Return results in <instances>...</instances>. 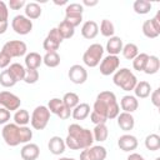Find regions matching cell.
Instances as JSON below:
<instances>
[{"instance_id":"6da1fadb","label":"cell","mask_w":160,"mask_h":160,"mask_svg":"<svg viewBox=\"0 0 160 160\" xmlns=\"http://www.w3.org/2000/svg\"><path fill=\"white\" fill-rule=\"evenodd\" d=\"M94 138L89 129L80 126L79 124H71L68 128V136L65 139V145L71 150H84L92 146Z\"/></svg>"},{"instance_id":"7a4b0ae2","label":"cell","mask_w":160,"mask_h":160,"mask_svg":"<svg viewBox=\"0 0 160 160\" xmlns=\"http://www.w3.org/2000/svg\"><path fill=\"white\" fill-rule=\"evenodd\" d=\"M92 111L105 116L108 120L116 119L120 114V106L116 101V96L112 91H101L94 102Z\"/></svg>"},{"instance_id":"3957f363","label":"cell","mask_w":160,"mask_h":160,"mask_svg":"<svg viewBox=\"0 0 160 160\" xmlns=\"http://www.w3.org/2000/svg\"><path fill=\"white\" fill-rule=\"evenodd\" d=\"M112 81L116 86L121 88L124 91H131V90H134V88L138 82V79L131 72V70H129L128 68H121L114 72Z\"/></svg>"},{"instance_id":"277c9868","label":"cell","mask_w":160,"mask_h":160,"mask_svg":"<svg viewBox=\"0 0 160 160\" xmlns=\"http://www.w3.org/2000/svg\"><path fill=\"white\" fill-rule=\"evenodd\" d=\"M102 54H104V48L101 44H91L86 51L82 55V61L86 66L89 68H95L100 64V61L102 60Z\"/></svg>"},{"instance_id":"5b68a950","label":"cell","mask_w":160,"mask_h":160,"mask_svg":"<svg viewBox=\"0 0 160 160\" xmlns=\"http://www.w3.org/2000/svg\"><path fill=\"white\" fill-rule=\"evenodd\" d=\"M49 120H50V111H49L48 106L40 105L34 109L31 118H30V124H31L32 129H35V130H44L46 128Z\"/></svg>"},{"instance_id":"8992f818","label":"cell","mask_w":160,"mask_h":160,"mask_svg":"<svg viewBox=\"0 0 160 160\" xmlns=\"http://www.w3.org/2000/svg\"><path fill=\"white\" fill-rule=\"evenodd\" d=\"M82 11H84V6L81 4H78V2L68 4L65 8V19L64 20L68 21L74 28H76L82 21Z\"/></svg>"},{"instance_id":"52a82bcc","label":"cell","mask_w":160,"mask_h":160,"mask_svg":"<svg viewBox=\"0 0 160 160\" xmlns=\"http://www.w3.org/2000/svg\"><path fill=\"white\" fill-rule=\"evenodd\" d=\"M1 135H2V139H4L5 144L9 145V146H18L19 144H21L20 126L16 125L15 122L14 124H11V122L5 124V126L2 128Z\"/></svg>"},{"instance_id":"ba28073f","label":"cell","mask_w":160,"mask_h":160,"mask_svg":"<svg viewBox=\"0 0 160 160\" xmlns=\"http://www.w3.org/2000/svg\"><path fill=\"white\" fill-rule=\"evenodd\" d=\"M1 51L6 52L10 58H20L26 54L28 48H26V44L21 40H10L4 44Z\"/></svg>"},{"instance_id":"9c48e42d","label":"cell","mask_w":160,"mask_h":160,"mask_svg":"<svg viewBox=\"0 0 160 160\" xmlns=\"http://www.w3.org/2000/svg\"><path fill=\"white\" fill-rule=\"evenodd\" d=\"M108 151L101 145H92L80 152V160H105Z\"/></svg>"},{"instance_id":"30bf717a","label":"cell","mask_w":160,"mask_h":160,"mask_svg":"<svg viewBox=\"0 0 160 160\" xmlns=\"http://www.w3.org/2000/svg\"><path fill=\"white\" fill-rule=\"evenodd\" d=\"M11 28L19 35H28L32 30V21L25 15H16L11 20Z\"/></svg>"},{"instance_id":"8fae6325","label":"cell","mask_w":160,"mask_h":160,"mask_svg":"<svg viewBox=\"0 0 160 160\" xmlns=\"http://www.w3.org/2000/svg\"><path fill=\"white\" fill-rule=\"evenodd\" d=\"M61 41H62V38L60 36L58 29L56 28H52L49 31V34L46 35V38H45V40L42 42V48H44V50H46V52L56 51L59 49Z\"/></svg>"},{"instance_id":"7c38bea8","label":"cell","mask_w":160,"mask_h":160,"mask_svg":"<svg viewBox=\"0 0 160 160\" xmlns=\"http://www.w3.org/2000/svg\"><path fill=\"white\" fill-rule=\"evenodd\" d=\"M120 66V59L115 55H108L100 61V72L104 76L114 74Z\"/></svg>"},{"instance_id":"4fadbf2b","label":"cell","mask_w":160,"mask_h":160,"mask_svg":"<svg viewBox=\"0 0 160 160\" xmlns=\"http://www.w3.org/2000/svg\"><path fill=\"white\" fill-rule=\"evenodd\" d=\"M21 100L19 96L10 91H1L0 92V105L9 111H16L20 108Z\"/></svg>"},{"instance_id":"5bb4252c","label":"cell","mask_w":160,"mask_h":160,"mask_svg":"<svg viewBox=\"0 0 160 160\" xmlns=\"http://www.w3.org/2000/svg\"><path fill=\"white\" fill-rule=\"evenodd\" d=\"M68 75H69L70 81L74 82V84H78V85L84 84L88 80V71H86V69L84 66L79 65V64H75V65L70 66Z\"/></svg>"},{"instance_id":"9a60e30c","label":"cell","mask_w":160,"mask_h":160,"mask_svg":"<svg viewBox=\"0 0 160 160\" xmlns=\"http://www.w3.org/2000/svg\"><path fill=\"white\" fill-rule=\"evenodd\" d=\"M138 139L134 135L130 134H124L118 139V146L120 148V150L130 152L132 150H135L138 148Z\"/></svg>"},{"instance_id":"2e32d148","label":"cell","mask_w":160,"mask_h":160,"mask_svg":"<svg viewBox=\"0 0 160 160\" xmlns=\"http://www.w3.org/2000/svg\"><path fill=\"white\" fill-rule=\"evenodd\" d=\"M20 155L22 160H36L40 155V149L36 144L34 142H28L25 144L21 150H20Z\"/></svg>"},{"instance_id":"e0dca14e","label":"cell","mask_w":160,"mask_h":160,"mask_svg":"<svg viewBox=\"0 0 160 160\" xmlns=\"http://www.w3.org/2000/svg\"><path fill=\"white\" fill-rule=\"evenodd\" d=\"M116 119H118V125H119V128H120L121 130H124V131H130V130H132L134 126H135V119H134V116H132L130 112L122 111V112H120V114L118 115Z\"/></svg>"},{"instance_id":"ac0fdd59","label":"cell","mask_w":160,"mask_h":160,"mask_svg":"<svg viewBox=\"0 0 160 160\" xmlns=\"http://www.w3.org/2000/svg\"><path fill=\"white\" fill-rule=\"evenodd\" d=\"M99 34V26L94 20H88L81 26V35L85 39H94Z\"/></svg>"},{"instance_id":"d6986e66","label":"cell","mask_w":160,"mask_h":160,"mask_svg":"<svg viewBox=\"0 0 160 160\" xmlns=\"http://www.w3.org/2000/svg\"><path fill=\"white\" fill-rule=\"evenodd\" d=\"M119 106H121V109H122L125 112H130V114H131V112H134L135 110H138V108H139V101H138V99H136L135 96H132V95H125V96L121 98Z\"/></svg>"},{"instance_id":"ffe728a7","label":"cell","mask_w":160,"mask_h":160,"mask_svg":"<svg viewBox=\"0 0 160 160\" xmlns=\"http://www.w3.org/2000/svg\"><path fill=\"white\" fill-rule=\"evenodd\" d=\"M48 148H49V150H50L51 154H54V155H61L65 151V148H66L65 140H62L60 136H52L49 140Z\"/></svg>"},{"instance_id":"44dd1931","label":"cell","mask_w":160,"mask_h":160,"mask_svg":"<svg viewBox=\"0 0 160 160\" xmlns=\"http://www.w3.org/2000/svg\"><path fill=\"white\" fill-rule=\"evenodd\" d=\"M122 40L119 36H111L109 38L108 42H106V51L109 52V55H115L118 56V54L121 52L122 50Z\"/></svg>"},{"instance_id":"7402d4cb","label":"cell","mask_w":160,"mask_h":160,"mask_svg":"<svg viewBox=\"0 0 160 160\" xmlns=\"http://www.w3.org/2000/svg\"><path fill=\"white\" fill-rule=\"evenodd\" d=\"M25 66L26 69H31V70H38V68L42 64V56L35 51L29 52L25 55Z\"/></svg>"},{"instance_id":"603a6c76","label":"cell","mask_w":160,"mask_h":160,"mask_svg":"<svg viewBox=\"0 0 160 160\" xmlns=\"http://www.w3.org/2000/svg\"><path fill=\"white\" fill-rule=\"evenodd\" d=\"M89 115H90V105L86 102H80L71 110V116L75 120H84Z\"/></svg>"},{"instance_id":"cb8c5ba5","label":"cell","mask_w":160,"mask_h":160,"mask_svg":"<svg viewBox=\"0 0 160 160\" xmlns=\"http://www.w3.org/2000/svg\"><path fill=\"white\" fill-rule=\"evenodd\" d=\"M135 98L145 99L151 94V85L148 81H138L135 88H134Z\"/></svg>"},{"instance_id":"d4e9b609","label":"cell","mask_w":160,"mask_h":160,"mask_svg":"<svg viewBox=\"0 0 160 160\" xmlns=\"http://www.w3.org/2000/svg\"><path fill=\"white\" fill-rule=\"evenodd\" d=\"M160 69V60L158 56L155 55H149V59L145 64V68H144V72L148 74V75H154L159 71Z\"/></svg>"},{"instance_id":"484cf974","label":"cell","mask_w":160,"mask_h":160,"mask_svg":"<svg viewBox=\"0 0 160 160\" xmlns=\"http://www.w3.org/2000/svg\"><path fill=\"white\" fill-rule=\"evenodd\" d=\"M41 15V8L36 2H26L25 5V16L29 20L39 19Z\"/></svg>"},{"instance_id":"4316f807","label":"cell","mask_w":160,"mask_h":160,"mask_svg":"<svg viewBox=\"0 0 160 160\" xmlns=\"http://www.w3.org/2000/svg\"><path fill=\"white\" fill-rule=\"evenodd\" d=\"M92 132V138H94V141H105L108 139V135H109V130H108V126L105 124H98L95 125L94 130L91 131Z\"/></svg>"},{"instance_id":"83f0119b","label":"cell","mask_w":160,"mask_h":160,"mask_svg":"<svg viewBox=\"0 0 160 160\" xmlns=\"http://www.w3.org/2000/svg\"><path fill=\"white\" fill-rule=\"evenodd\" d=\"M56 29H58L60 36L62 38V40H64V39H70V38H72L74 34H75V28H74L72 25H70L68 21H65V20H62V21L58 25Z\"/></svg>"},{"instance_id":"f1b7e54d","label":"cell","mask_w":160,"mask_h":160,"mask_svg":"<svg viewBox=\"0 0 160 160\" xmlns=\"http://www.w3.org/2000/svg\"><path fill=\"white\" fill-rule=\"evenodd\" d=\"M14 121L19 126H26L30 122V114L25 109H18L14 114Z\"/></svg>"},{"instance_id":"f546056e","label":"cell","mask_w":160,"mask_h":160,"mask_svg":"<svg viewBox=\"0 0 160 160\" xmlns=\"http://www.w3.org/2000/svg\"><path fill=\"white\" fill-rule=\"evenodd\" d=\"M121 52H122V56H124L125 59H128V60H134V59L136 58V55L139 54V48H138L135 44H132V42H128V44H125V45L122 46Z\"/></svg>"},{"instance_id":"4dcf8cb0","label":"cell","mask_w":160,"mask_h":160,"mask_svg":"<svg viewBox=\"0 0 160 160\" xmlns=\"http://www.w3.org/2000/svg\"><path fill=\"white\" fill-rule=\"evenodd\" d=\"M42 62L48 66V68H56L60 64V55L56 51H51V52H46L42 56Z\"/></svg>"},{"instance_id":"1f68e13d","label":"cell","mask_w":160,"mask_h":160,"mask_svg":"<svg viewBox=\"0 0 160 160\" xmlns=\"http://www.w3.org/2000/svg\"><path fill=\"white\" fill-rule=\"evenodd\" d=\"M145 148L150 151H156L160 149V136L158 134H150L145 138Z\"/></svg>"},{"instance_id":"d6a6232c","label":"cell","mask_w":160,"mask_h":160,"mask_svg":"<svg viewBox=\"0 0 160 160\" xmlns=\"http://www.w3.org/2000/svg\"><path fill=\"white\" fill-rule=\"evenodd\" d=\"M132 8H134V11H135L136 14L145 15V14H148V12L151 10L152 5H151V2L148 1V0H136V1L134 2Z\"/></svg>"},{"instance_id":"836d02e7","label":"cell","mask_w":160,"mask_h":160,"mask_svg":"<svg viewBox=\"0 0 160 160\" xmlns=\"http://www.w3.org/2000/svg\"><path fill=\"white\" fill-rule=\"evenodd\" d=\"M25 70H26V69H25L21 64H19V62L10 64V66H9V71L12 74V76L15 78L16 81L24 80V78H25Z\"/></svg>"},{"instance_id":"e575fe53","label":"cell","mask_w":160,"mask_h":160,"mask_svg":"<svg viewBox=\"0 0 160 160\" xmlns=\"http://www.w3.org/2000/svg\"><path fill=\"white\" fill-rule=\"evenodd\" d=\"M18 81L15 80V78L12 76V74L9 71V69L6 70H2L0 72V84L4 86V88H11L16 84Z\"/></svg>"},{"instance_id":"d590c367","label":"cell","mask_w":160,"mask_h":160,"mask_svg":"<svg viewBox=\"0 0 160 160\" xmlns=\"http://www.w3.org/2000/svg\"><path fill=\"white\" fill-rule=\"evenodd\" d=\"M100 32H101V35L105 36V38H111V36H114V32H115V26H114V24H112L110 20L104 19V20L101 21V24H100Z\"/></svg>"},{"instance_id":"8d00e7d4","label":"cell","mask_w":160,"mask_h":160,"mask_svg":"<svg viewBox=\"0 0 160 160\" xmlns=\"http://www.w3.org/2000/svg\"><path fill=\"white\" fill-rule=\"evenodd\" d=\"M61 100H62L64 105H66V106H68L69 109H71V110H72L78 104H80L79 95L75 94V92H71V91H70V92H66Z\"/></svg>"},{"instance_id":"74e56055","label":"cell","mask_w":160,"mask_h":160,"mask_svg":"<svg viewBox=\"0 0 160 160\" xmlns=\"http://www.w3.org/2000/svg\"><path fill=\"white\" fill-rule=\"evenodd\" d=\"M149 59V55L146 52H140L136 55V58L132 60V68L138 71H144V68H145V64Z\"/></svg>"},{"instance_id":"f35d334b","label":"cell","mask_w":160,"mask_h":160,"mask_svg":"<svg viewBox=\"0 0 160 160\" xmlns=\"http://www.w3.org/2000/svg\"><path fill=\"white\" fill-rule=\"evenodd\" d=\"M142 34H144L146 38H149V39H155V38H158V36L160 35V32L154 29V26H152L150 19L144 21V24H142Z\"/></svg>"},{"instance_id":"ab89813d","label":"cell","mask_w":160,"mask_h":160,"mask_svg":"<svg viewBox=\"0 0 160 160\" xmlns=\"http://www.w3.org/2000/svg\"><path fill=\"white\" fill-rule=\"evenodd\" d=\"M62 104H64L62 100L59 99V98H52V99H50L49 102H48V109H49L50 114H55V115H56V112H58L59 109L62 106Z\"/></svg>"},{"instance_id":"60d3db41","label":"cell","mask_w":160,"mask_h":160,"mask_svg":"<svg viewBox=\"0 0 160 160\" xmlns=\"http://www.w3.org/2000/svg\"><path fill=\"white\" fill-rule=\"evenodd\" d=\"M38 80H39V71L38 70H31V69H26L25 70L24 81L26 84H35Z\"/></svg>"},{"instance_id":"b9f144b4","label":"cell","mask_w":160,"mask_h":160,"mask_svg":"<svg viewBox=\"0 0 160 160\" xmlns=\"http://www.w3.org/2000/svg\"><path fill=\"white\" fill-rule=\"evenodd\" d=\"M90 120H91V122H94L95 125H98V124H105V122L108 121V119H106L105 116H102V115H100V114H98V112H95V111H91V112H90Z\"/></svg>"},{"instance_id":"7bdbcfd3","label":"cell","mask_w":160,"mask_h":160,"mask_svg":"<svg viewBox=\"0 0 160 160\" xmlns=\"http://www.w3.org/2000/svg\"><path fill=\"white\" fill-rule=\"evenodd\" d=\"M9 18V10H8V5L0 0V22H6Z\"/></svg>"},{"instance_id":"ee69618b","label":"cell","mask_w":160,"mask_h":160,"mask_svg":"<svg viewBox=\"0 0 160 160\" xmlns=\"http://www.w3.org/2000/svg\"><path fill=\"white\" fill-rule=\"evenodd\" d=\"M56 115H58L61 120H66V119H69L70 115H71V109H69L66 105L62 104V106L59 109V111L56 112Z\"/></svg>"},{"instance_id":"f6af8a7d","label":"cell","mask_w":160,"mask_h":160,"mask_svg":"<svg viewBox=\"0 0 160 160\" xmlns=\"http://www.w3.org/2000/svg\"><path fill=\"white\" fill-rule=\"evenodd\" d=\"M10 61H11V58L4 52V51H0V69H5L10 65Z\"/></svg>"},{"instance_id":"bcb514c9","label":"cell","mask_w":160,"mask_h":160,"mask_svg":"<svg viewBox=\"0 0 160 160\" xmlns=\"http://www.w3.org/2000/svg\"><path fill=\"white\" fill-rule=\"evenodd\" d=\"M26 5V2H25V0H10L9 1V4H8V6L11 9V10H20L22 6H25Z\"/></svg>"},{"instance_id":"7dc6e473","label":"cell","mask_w":160,"mask_h":160,"mask_svg":"<svg viewBox=\"0 0 160 160\" xmlns=\"http://www.w3.org/2000/svg\"><path fill=\"white\" fill-rule=\"evenodd\" d=\"M150 96H151V102H152V105L156 106V108H159V106H160V88L155 89V90L150 94Z\"/></svg>"},{"instance_id":"c3c4849f","label":"cell","mask_w":160,"mask_h":160,"mask_svg":"<svg viewBox=\"0 0 160 160\" xmlns=\"http://www.w3.org/2000/svg\"><path fill=\"white\" fill-rule=\"evenodd\" d=\"M10 111L6 110L5 108H0V125L2 124H8V121L10 120Z\"/></svg>"},{"instance_id":"681fc988","label":"cell","mask_w":160,"mask_h":160,"mask_svg":"<svg viewBox=\"0 0 160 160\" xmlns=\"http://www.w3.org/2000/svg\"><path fill=\"white\" fill-rule=\"evenodd\" d=\"M151 20V24H152V26H154V29L156 30V31H159L160 32V22H159V20H160V11L152 18V19H150Z\"/></svg>"},{"instance_id":"f907efd6","label":"cell","mask_w":160,"mask_h":160,"mask_svg":"<svg viewBox=\"0 0 160 160\" xmlns=\"http://www.w3.org/2000/svg\"><path fill=\"white\" fill-rule=\"evenodd\" d=\"M126 160H145V158H144L142 155L138 154V152H131V154L128 156Z\"/></svg>"},{"instance_id":"816d5d0a","label":"cell","mask_w":160,"mask_h":160,"mask_svg":"<svg viewBox=\"0 0 160 160\" xmlns=\"http://www.w3.org/2000/svg\"><path fill=\"white\" fill-rule=\"evenodd\" d=\"M8 26H9V22H0V35L4 34L6 30H8Z\"/></svg>"},{"instance_id":"f5cc1de1","label":"cell","mask_w":160,"mask_h":160,"mask_svg":"<svg viewBox=\"0 0 160 160\" xmlns=\"http://www.w3.org/2000/svg\"><path fill=\"white\" fill-rule=\"evenodd\" d=\"M82 5H85V6H95V5H98V0H92V1L84 0L82 1Z\"/></svg>"},{"instance_id":"db71d44e","label":"cell","mask_w":160,"mask_h":160,"mask_svg":"<svg viewBox=\"0 0 160 160\" xmlns=\"http://www.w3.org/2000/svg\"><path fill=\"white\" fill-rule=\"evenodd\" d=\"M54 2H55L56 5H64V4H68V1H65V0H64V1H54Z\"/></svg>"},{"instance_id":"11a10c76","label":"cell","mask_w":160,"mask_h":160,"mask_svg":"<svg viewBox=\"0 0 160 160\" xmlns=\"http://www.w3.org/2000/svg\"><path fill=\"white\" fill-rule=\"evenodd\" d=\"M58 160H75L74 158H60V159H58Z\"/></svg>"},{"instance_id":"9f6ffc18","label":"cell","mask_w":160,"mask_h":160,"mask_svg":"<svg viewBox=\"0 0 160 160\" xmlns=\"http://www.w3.org/2000/svg\"><path fill=\"white\" fill-rule=\"evenodd\" d=\"M155 160H160V158H156V159H155Z\"/></svg>"}]
</instances>
